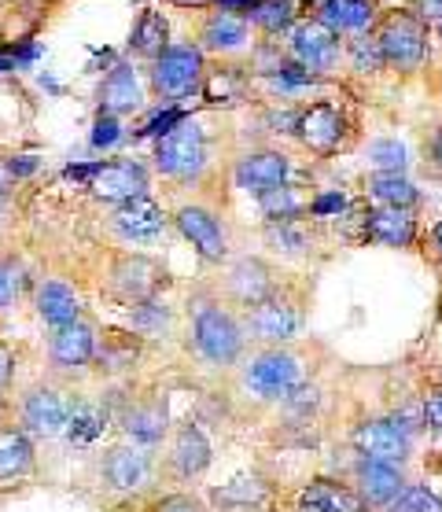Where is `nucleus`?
<instances>
[{
	"label": "nucleus",
	"mask_w": 442,
	"mask_h": 512,
	"mask_svg": "<svg viewBox=\"0 0 442 512\" xmlns=\"http://www.w3.org/2000/svg\"><path fill=\"white\" fill-rule=\"evenodd\" d=\"M188 336H192V347H196L199 358L214 365V369H229V365L244 358V317L236 314L221 295H210V291L192 295V303H188Z\"/></svg>",
	"instance_id": "nucleus-1"
},
{
	"label": "nucleus",
	"mask_w": 442,
	"mask_h": 512,
	"mask_svg": "<svg viewBox=\"0 0 442 512\" xmlns=\"http://www.w3.org/2000/svg\"><path fill=\"white\" fill-rule=\"evenodd\" d=\"M244 395L262 406H280L288 402L303 384H310V365H306L303 350L295 347H262L258 354L244 361L240 373Z\"/></svg>",
	"instance_id": "nucleus-2"
},
{
	"label": "nucleus",
	"mask_w": 442,
	"mask_h": 512,
	"mask_svg": "<svg viewBox=\"0 0 442 512\" xmlns=\"http://www.w3.org/2000/svg\"><path fill=\"white\" fill-rule=\"evenodd\" d=\"M306 310H310V295H306V288L284 280L269 299H262L258 306L244 310L247 339H255V343H262V347H288L291 339L303 332Z\"/></svg>",
	"instance_id": "nucleus-3"
},
{
	"label": "nucleus",
	"mask_w": 442,
	"mask_h": 512,
	"mask_svg": "<svg viewBox=\"0 0 442 512\" xmlns=\"http://www.w3.org/2000/svg\"><path fill=\"white\" fill-rule=\"evenodd\" d=\"M376 45L384 52V67L395 70V74H417L424 70L431 56V26L420 19L417 12L409 8H395V12H384L380 23H376Z\"/></svg>",
	"instance_id": "nucleus-4"
},
{
	"label": "nucleus",
	"mask_w": 442,
	"mask_h": 512,
	"mask_svg": "<svg viewBox=\"0 0 442 512\" xmlns=\"http://www.w3.org/2000/svg\"><path fill=\"white\" fill-rule=\"evenodd\" d=\"M152 159H155V170H159L166 181L192 185V181H199V177H203V170L210 166L207 129L199 126L196 118H177L174 126L155 140Z\"/></svg>",
	"instance_id": "nucleus-5"
},
{
	"label": "nucleus",
	"mask_w": 442,
	"mask_h": 512,
	"mask_svg": "<svg viewBox=\"0 0 442 512\" xmlns=\"http://www.w3.org/2000/svg\"><path fill=\"white\" fill-rule=\"evenodd\" d=\"M207 67V52L196 41H177L144 70L148 74V93L155 100H188V96L203 93Z\"/></svg>",
	"instance_id": "nucleus-6"
},
{
	"label": "nucleus",
	"mask_w": 442,
	"mask_h": 512,
	"mask_svg": "<svg viewBox=\"0 0 442 512\" xmlns=\"http://www.w3.org/2000/svg\"><path fill=\"white\" fill-rule=\"evenodd\" d=\"M170 284V273L159 258L144 255V251H122L115 255L111 269H107V291L118 303L126 306H144L159 299V291Z\"/></svg>",
	"instance_id": "nucleus-7"
},
{
	"label": "nucleus",
	"mask_w": 442,
	"mask_h": 512,
	"mask_svg": "<svg viewBox=\"0 0 442 512\" xmlns=\"http://www.w3.org/2000/svg\"><path fill=\"white\" fill-rule=\"evenodd\" d=\"M295 137L317 159H332L347 148L350 118L336 100H314L295 115Z\"/></svg>",
	"instance_id": "nucleus-8"
},
{
	"label": "nucleus",
	"mask_w": 442,
	"mask_h": 512,
	"mask_svg": "<svg viewBox=\"0 0 442 512\" xmlns=\"http://www.w3.org/2000/svg\"><path fill=\"white\" fill-rule=\"evenodd\" d=\"M288 56L317 82V78H332L347 63V48H343V37H336L317 19H299L288 34Z\"/></svg>",
	"instance_id": "nucleus-9"
},
{
	"label": "nucleus",
	"mask_w": 442,
	"mask_h": 512,
	"mask_svg": "<svg viewBox=\"0 0 442 512\" xmlns=\"http://www.w3.org/2000/svg\"><path fill=\"white\" fill-rule=\"evenodd\" d=\"M280 284H284V280H280L277 266L258 255L233 258V262H225V269H221V299L233 306V310L236 306H240V310H251V306H258L262 299H269Z\"/></svg>",
	"instance_id": "nucleus-10"
},
{
	"label": "nucleus",
	"mask_w": 442,
	"mask_h": 512,
	"mask_svg": "<svg viewBox=\"0 0 442 512\" xmlns=\"http://www.w3.org/2000/svg\"><path fill=\"white\" fill-rule=\"evenodd\" d=\"M413 435L398 417H365L350 428V446L358 457L387 461V465H406L413 457Z\"/></svg>",
	"instance_id": "nucleus-11"
},
{
	"label": "nucleus",
	"mask_w": 442,
	"mask_h": 512,
	"mask_svg": "<svg viewBox=\"0 0 442 512\" xmlns=\"http://www.w3.org/2000/svg\"><path fill=\"white\" fill-rule=\"evenodd\" d=\"M177 233L185 236L207 266H225L229 262V229L221 222V214L207 203H181L174 210Z\"/></svg>",
	"instance_id": "nucleus-12"
},
{
	"label": "nucleus",
	"mask_w": 442,
	"mask_h": 512,
	"mask_svg": "<svg viewBox=\"0 0 442 512\" xmlns=\"http://www.w3.org/2000/svg\"><path fill=\"white\" fill-rule=\"evenodd\" d=\"M196 45L214 59H240L251 52V23L247 15L229 12V8H207L196 23Z\"/></svg>",
	"instance_id": "nucleus-13"
},
{
	"label": "nucleus",
	"mask_w": 442,
	"mask_h": 512,
	"mask_svg": "<svg viewBox=\"0 0 442 512\" xmlns=\"http://www.w3.org/2000/svg\"><path fill=\"white\" fill-rule=\"evenodd\" d=\"M148 188H152V174L140 159H111V163L93 166L89 174V192L100 203H115V207L148 196Z\"/></svg>",
	"instance_id": "nucleus-14"
},
{
	"label": "nucleus",
	"mask_w": 442,
	"mask_h": 512,
	"mask_svg": "<svg viewBox=\"0 0 442 512\" xmlns=\"http://www.w3.org/2000/svg\"><path fill=\"white\" fill-rule=\"evenodd\" d=\"M291 177V159L277 148H255V152H244L233 163V181L236 188H244L247 196H269L277 188L288 185Z\"/></svg>",
	"instance_id": "nucleus-15"
},
{
	"label": "nucleus",
	"mask_w": 442,
	"mask_h": 512,
	"mask_svg": "<svg viewBox=\"0 0 442 512\" xmlns=\"http://www.w3.org/2000/svg\"><path fill=\"white\" fill-rule=\"evenodd\" d=\"M361 240L365 244L395 247V251H413L420 240L417 210L361 207Z\"/></svg>",
	"instance_id": "nucleus-16"
},
{
	"label": "nucleus",
	"mask_w": 442,
	"mask_h": 512,
	"mask_svg": "<svg viewBox=\"0 0 442 512\" xmlns=\"http://www.w3.org/2000/svg\"><path fill=\"white\" fill-rule=\"evenodd\" d=\"M170 222H174V218H166L163 207L148 196L118 203V207L111 210V229L133 247L159 244V240L166 236V229H170Z\"/></svg>",
	"instance_id": "nucleus-17"
},
{
	"label": "nucleus",
	"mask_w": 442,
	"mask_h": 512,
	"mask_svg": "<svg viewBox=\"0 0 442 512\" xmlns=\"http://www.w3.org/2000/svg\"><path fill=\"white\" fill-rule=\"evenodd\" d=\"M23 424L19 428H26L30 435H37V439H56V435H63V431L70 428V413H74V402H70L63 391H56V387H34V391H26L23 398Z\"/></svg>",
	"instance_id": "nucleus-18"
},
{
	"label": "nucleus",
	"mask_w": 442,
	"mask_h": 512,
	"mask_svg": "<svg viewBox=\"0 0 442 512\" xmlns=\"http://www.w3.org/2000/svg\"><path fill=\"white\" fill-rule=\"evenodd\" d=\"M96 350H100V332H96L89 317H78V321H70L63 328H52V339H48V361L63 373L93 365Z\"/></svg>",
	"instance_id": "nucleus-19"
},
{
	"label": "nucleus",
	"mask_w": 442,
	"mask_h": 512,
	"mask_svg": "<svg viewBox=\"0 0 442 512\" xmlns=\"http://www.w3.org/2000/svg\"><path fill=\"white\" fill-rule=\"evenodd\" d=\"M144 104H148V89H144L140 70L126 59H118L100 82V115H137L144 111Z\"/></svg>",
	"instance_id": "nucleus-20"
},
{
	"label": "nucleus",
	"mask_w": 442,
	"mask_h": 512,
	"mask_svg": "<svg viewBox=\"0 0 442 512\" xmlns=\"http://www.w3.org/2000/svg\"><path fill=\"white\" fill-rule=\"evenodd\" d=\"M310 19H317L336 37L350 41V37L373 34L376 23H380V12H376V0H321V4H314Z\"/></svg>",
	"instance_id": "nucleus-21"
},
{
	"label": "nucleus",
	"mask_w": 442,
	"mask_h": 512,
	"mask_svg": "<svg viewBox=\"0 0 442 512\" xmlns=\"http://www.w3.org/2000/svg\"><path fill=\"white\" fill-rule=\"evenodd\" d=\"M37 450L34 435L19 424H4L0 428V490L23 487L26 479H34Z\"/></svg>",
	"instance_id": "nucleus-22"
},
{
	"label": "nucleus",
	"mask_w": 442,
	"mask_h": 512,
	"mask_svg": "<svg viewBox=\"0 0 442 512\" xmlns=\"http://www.w3.org/2000/svg\"><path fill=\"white\" fill-rule=\"evenodd\" d=\"M350 483L358 487V494L373 509H387L391 501L406 490V472L402 465H387V461H369V457H358V465L350 472Z\"/></svg>",
	"instance_id": "nucleus-23"
},
{
	"label": "nucleus",
	"mask_w": 442,
	"mask_h": 512,
	"mask_svg": "<svg viewBox=\"0 0 442 512\" xmlns=\"http://www.w3.org/2000/svg\"><path fill=\"white\" fill-rule=\"evenodd\" d=\"M303 512H373V505L361 498L358 487L336 476H317L299 490Z\"/></svg>",
	"instance_id": "nucleus-24"
},
{
	"label": "nucleus",
	"mask_w": 442,
	"mask_h": 512,
	"mask_svg": "<svg viewBox=\"0 0 442 512\" xmlns=\"http://www.w3.org/2000/svg\"><path fill=\"white\" fill-rule=\"evenodd\" d=\"M166 428H170V402L159 391L133 398L129 409L122 413V431H126L133 443H144V446L159 443L166 435Z\"/></svg>",
	"instance_id": "nucleus-25"
},
{
	"label": "nucleus",
	"mask_w": 442,
	"mask_h": 512,
	"mask_svg": "<svg viewBox=\"0 0 442 512\" xmlns=\"http://www.w3.org/2000/svg\"><path fill=\"white\" fill-rule=\"evenodd\" d=\"M214 461V450H210V439L203 435L196 420H181L174 431V443H170V468H174L177 479H196L203 476Z\"/></svg>",
	"instance_id": "nucleus-26"
},
{
	"label": "nucleus",
	"mask_w": 442,
	"mask_h": 512,
	"mask_svg": "<svg viewBox=\"0 0 442 512\" xmlns=\"http://www.w3.org/2000/svg\"><path fill=\"white\" fill-rule=\"evenodd\" d=\"M148 472H152V461H148V454L133 443L111 446L104 454V479L111 490H122V494L140 490L148 483Z\"/></svg>",
	"instance_id": "nucleus-27"
},
{
	"label": "nucleus",
	"mask_w": 442,
	"mask_h": 512,
	"mask_svg": "<svg viewBox=\"0 0 442 512\" xmlns=\"http://www.w3.org/2000/svg\"><path fill=\"white\" fill-rule=\"evenodd\" d=\"M174 45L170 41V19H166L159 8H144L137 15V23L129 30V56L144 59V63H155V59L163 56L166 48Z\"/></svg>",
	"instance_id": "nucleus-28"
},
{
	"label": "nucleus",
	"mask_w": 442,
	"mask_h": 512,
	"mask_svg": "<svg viewBox=\"0 0 442 512\" xmlns=\"http://www.w3.org/2000/svg\"><path fill=\"white\" fill-rule=\"evenodd\" d=\"M34 306H37V317H41L48 328H63V325H70V321L85 317L82 299H78V291L70 288L67 280H45L34 295Z\"/></svg>",
	"instance_id": "nucleus-29"
},
{
	"label": "nucleus",
	"mask_w": 442,
	"mask_h": 512,
	"mask_svg": "<svg viewBox=\"0 0 442 512\" xmlns=\"http://www.w3.org/2000/svg\"><path fill=\"white\" fill-rule=\"evenodd\" d=\"M365 199H373V207H398V210H417L420 207V188L406 174H373L365 177Z\"/></svg>",
	"instance_id": "nucleus-30"
},
{
	"label": "nucleus",
	"mask_w": 442,
	"mask_h": 512,
	"mask_svg": "<svg viewBox=\"0 0 442 512\" xmlns=\"http://www.w3.org/2000/svg\"><path fill=\"white\" fill-rule=\"evenodd\" d=\"M262 240L273 255L280 258H306L314 251V225L310 218H295V222H266L262 229Z\"/></svg>",
	"instance_id": "nucleus-31"
},
{
	"label": "nucleus",
	"mask_w": 442,
	"mask_h": 512,
	"mask_svg": "<svg viewBox=\"0 0 442 512\" xmlns=\"http://www.w3.org/2000/svg\"><path fill=\"white\" fill-rule=\"evenodd\" d=\"M247 23L262 37H288L299 23V15H295L291 0H255L247 12Z\"/></svg>",
	"instance_id": "nucleus-32"
},
{
	"label": "nucleus",
	"mask_w": 442,
	"mask_h": 512,
	"mask_svg": "<svg viewBox=\"0 0 442 512\" xmlns=\"http://www.w3.org/2000/svg\"><path fill=\"white\" fill-rule=\"evenodd\" d=\"M310 199L314 196H303L295 185H284L258 199V210L266 214V222H295V218H310Z\"/></svg>",
	"instance_id": "nucleus-33"
},
{
	"label": "nucleus",
	"mask_w": 442,
	"mask_h": 512,
	"mask_svg": "<svg viewBox=\"0 0 442 512\" xmlns=\"http://www.w3.org/2000/svg\"><path fill=\"white\" fill-rule=\"evenodd\" d=\"M247 93V78L240 74V67H207L203 78V96L207 104H240Z\"/></svg>",
	"instance_id": "nucleus-34"
},
{
	"label": "nucleus",
	"mask_w": 442,
	"mask_h": 512,
	"mask_svg": "<svg viewBox=\"0 0 442 512\" xmlns=\"http://www.w3.org/2000/svg\"><path fill=\"white\" fill-rule=\"evenodd\" d=\"M343 48H347L350 70H358V74H380V70H387L384 52H380V45H376V34L350 37V41H343Z\"/></svg>",
	"instance_id": "nucleus-35"
},
{
	"label": "nucleus",
	"mask_w": 442,
	"mask_h": 512,
	"mask_svg": "<svg viewBox=\"0 0 442 512\" xmlns=\"http://www.w3.org/2000/svg\"><path fill=\"white\" fill-rule=\"evenodd\" d=\"M384 512H442V498L428 483H406V490Z\"/></svg>",
	"instance_id": "nucleus-36"
},
{
	"label": "nucleus",
	"mask_w": 442,
	"mask_h": 512,
	"mask_svg": "<svg viewBox=\"0 0 442 512\" xmlns=\"http://www.w3.org/2000/svg\"><path fill=\"white\" fill-rule=\"evenodd\" d=\"M369 159H373V166L380 170V174H406V148L398 144V140H373L369 144Z\"/></svg>",
	"instance_id": "nucleus-37"
},
{
	"label": "nucleus",
	"mask_w": 442,
	"mask_h": 512,
	"mask_svg": "<svg viewBox=\"0 0 442 512\" xmlns=\"http://www.w3.org/2000/svg\"><path fill=\"white\" fill-rule=\"evenodd\" d=\"M350 207V199L343 192H317L310 199V218H343Z\"/></svg>",
	"instance_id": "nucleus-38"
},
{
	"label": "nucleus",
	"mask_w": 442,
	"mask_h": 512,
	"mask_svg": "<svg viewBox=\"0 0 442 512\" xmlns=\"http://www.w3.org/2000/svg\"><path fill=\"white\" fill-rule=\"evenodd\" d=\"M420 402H424V428L442 439V384L428 387V391L420 395Z\"/></svg>",
	"instance_id": "nucleus-39"
},
{
	"label": "nucleus",
	"mask_w": 442,
	"mask_h": 512,
	"mask_svg": "<svg viewBox=\"0 0 442 512\" xmlns=\"http://www.w3.org/2000/svg\"><path fill=\"white\" fill-rule=\"evenodd\" d=\"M19 288H23L19 269L8 266V262H0V310H8V306L19 299Z\"/></svg>",
	"instance_id": "nucleus-40"
},
{
	"label": "nucleus",
	"mask_w": 442,
	"mask_h": 512,
	"mask_svg": "<svg viewBox=\"0 0 442 512\" xmlns=\"http://www.w3.org/2000/svg\"><path fill=\"white\" fill-rule=\"evenodd\" d=\"M424 166H428L435 177H442V122L431 126L428 137H424Z\"/></svg>",
	"instance_id": "nucleus-41"
},
{
	"label": "nucleus",
	"mask_w": 442,
	"mask_h": 512,
	"mask_svg": "<svg viewBox=\"0 0 442 512\" xmlns=\"http://www.w3.org/2000/svg\"><path fill=\"white\" fill-rule=\"evenodd\" d=\"M152 512H207L203 501L192 498V494H166L152 505Z\"/></svg>",
	"instance_id": "nucleus-42"
},
{
	"label": "nucleus",
	"mask_w": 442,
	"mask_h": 512,
	"mask_svg": "<svg viewBox=\"0 0 442 512\" xmlns=\"http://www.w3.org/2000/svg\"><path fill=\"white\" fill-rule=\"evenodd\" d=\"M420 244H424V258H428L431 266L442 273V218L431 225L428 233H424V240H420Z\"/></svg>",
	"instance_id": "nucleus-43"
},
{
	"label": "nucleus",
	"mask_w": 442,
	"mask_h": 512,
	"mask_svg": "<svg viewBox=\"0 0 442 512\" xmlns=\"http://www.w3.org/2000/svg\"><path fill=\"white\" fill-rule=\"evenodd\" d=\"M115 140H118V118L115 115H100V118H96L93 144H96V148H107V144H115Z\"/></svg>",
	"instance_id": "nucleus-44"
},
{
	"label": "nucleus",
	"mask_w": 442,
	"mask_h": 512,
	"mask_svg": "<svg viewBox=\"0 0 442 512\" xmlns=\"http://www.w3.org/2000/svg\"><path fill=\"white\" fill-rule=\"evenodd\" d=\"M409 12H417L428 26L442 23V0H409Z\"/></svg>",
	"instance_id": "nucleus-45"
},
{
	"label": "nucleus",
	"mask_w": 442,
	"mask_h": 512,
	"mask_svg": "<svg viewBox=\"0 0 442 512\" xmlns=\"http://www.w3.org/2000/svg\"><path fill=\"white\" fill-rule=\"evenodd\" d=\"M12 376H15V350L0 339V391L12 387Z\"/></svg>",
	"instance_id": "nucleus-46"
},
{
	"label": "nucleus",
	"mask_w": 442,
	"mask_h": 512,
	"mask_svg": "<svg viewBox=\"0 0 442 512\" xmlns=\"http://www.w3.org/2000/svg\"><path fill=\"white\" fill-rule=\"evenodd\" d=\"M435 34H439V41H442V23H439V26H435Z\"/></svg>",
	"instance_id": "nucleus-47"
},
{
	"label": "nucleus",
	"mask_w": 442,
	"mask_h": 512,
	"mask_svg": "<svg viewBox=\"0 0 442 512\" xmlns=\"http://www.w3.org/2000/svg\"><path fill=\"white\" fill-rule=\"evenodd\" d=\"M435 89H439V96H442V74H439V85H435Z\"/></svg>",
	"instance_id": "nucleus-48"
},
{
	"label": "nucleus",
	"mask_w": 442,
	"mask_h": 512,
	"mask_svg": "<svg viewBox=\"0 0 442 512\" xmlns=\"http://www.w3.org/2000/svg\"><path fill=\"white\" fill-rule=\"evenodd\" d=\"M439 306H442V303H439Z\"/></svg>",
	"instance_id": "nucleus-49"
}]
</instances>
